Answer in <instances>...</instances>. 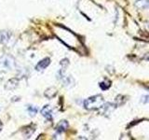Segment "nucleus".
Returning <instances> with one entry per match:
<instances>
[{"label": "nucleus", "mask_w": 149, "mask_h": 140, "mask_svg": "<svg viewBox=\"0 0 149 140\" xmlns=\"http://www.w3.org/2000/svg\"><path fill=\"white\" fill-rule=\"evenodd\" d=\"M104 104V98L102 94H96L88 97L83 103L84 107L88 110L100 109L101 106Z\"/></svg>", "instance_id": "obj_1"}, {"label": "nucleus", "mask_w": 149, "mask_h": 140, "mask_svg": "<svg viewBox=\"0 0 149 140\" xmlns=\"http://www.w3.org/2000/svg\"><path fill=\"white\" fill-rule=\"evenodd\" d=\"M1 64L4 67L8 68V69H12L15 66V60H14L11 56L9 55H5L1 58Z\"/></svg>", "instance_id": "obj_2"}, {"label": "nucleus", "mask_w": 149, "mask_h": 140, "mask_svg": "<svg viewBox=\"0 0 149 140\" xmlns=\"http://www.w3.org/2000/svg\"><path fill=\"white\" fill-rule=\"evenodd\" d=\"M49 64H50V59L49 57L42 59L36 65V70H37V71H43L44 69H46L49 66Z\"/></svg>", "instance_id": "obj_3"}, {"label": "nucleus", "mask_w": 149, "mask_h": 140, "mask_svg": "<svg viewBox=\"0 0 149 140\" xmlns=\"http://www.w3.org/2000/svg\"><path fill=\"white\" fill-rule=\"evenodd\" d=\"M18 86H19V79L17 78H13L7 81L6 85H5V89L8 91H12L15 90Z\"/></svg>", "instance_id": "obj_4"}, {"label": "nucleus", "mask_w": 149, "mask_h": 140, "mask_svg": "<svg viewBox=\"0 0 149 140\" xmlns=\"http://www.w3.org/2000/svg\"><path fill=\"white\" fill-rule=\"evenodd\" d=\"M41 114L43 117H45L46 119H48L49 120H52V109H51V107L49 105L45 106L43 108L41 109Z\"/></svg>", "instance_id": "obj_5"}, {"label": "nucleus", "mask_w": 149, "mask_h": 140, "mask_svg": "<svg viewBox=\"0 0 149 140\" xmlns=\"http://www.w3.org/2000/svg\"><path fill=\"white\" fill-rule=\"evenodd\" d=\"M57 92L58 91L55 87H49L44 92V95L45 97L48 98V99H52V98H54L57 95Z\"/></svg>", "instance_id": "obj_6"}, {"label": "nucleus", "mask_w": 149, "mask_h": 140, "mask_svg": "<svg viewBox=\"0 0 149 140\" xmlns=\"http://www.w3.org/2000/svg\"><path fill=\"white\" fill-rule=\"evenodd\" d=\"M116 107L115 105H112L111 103H106V104H104L102 106H101V108L102 109V114H110L112 111L114 110V108Z\"/></svg>", "instance_id": "obj_7"}, {"label": "nucleus", "mask_w": 149, "mask_h": 140, "mask_svg": "<svg viewBox=\"0 0 149 140\" xmlns=\"http://www.w3.org/2000/svg\"><path fill=\"white\" fill-rule=\"evenodd\" d=\"M68 126H69V124H68V123L66 120H62V121H60L58 126L56 127V131H57V133L62 134V133L65 132V131L67 130Z\"/></svg>", "instance_id": "obj_8"}, {"label": "nucleus", "mask_w": 149, "mask_h": 140, "mask_svg": "<svg viewBox=\"0 0 149 140\" xmlns=\"http://www.w3.org/2000/svg\"><path fill=\"white\" fill-rule=\"evenodd\" d=\"M10 33L8 31H1L0 32V43L5 44L10 38Z\"/></svg>", "instance_id": "obj_9"}, {"label": "nucleus", "mask_w": 149, "mask_h": 140, "mask_svg": "<svg viewBox=\"0 0 149 140\" xmlns=\"http://www.w3.org/2000/svg\"><path fill=\"white\" fill-rule=\"evenodd\" d=\"M126 102H127V97L124 95H118V96H116V100H115V106H120L124 105Z\"/></svg>", "instance_id": "obj_10"}, {"label": "nucleus", "mask_w": 149, "mask_h": 140, "mask_svg": "<svg viewBox=\"0 0 149 140\" xmlns=\"http://www.w3.org/2000/svg\"><path fill=\"white\" fill-rule=\"evenodd\" d=\"M135 5H136L139 8H147L148 0H136Z\"/></svg>", "instance_id": "obj_11"}, {"label": "nucleus", "mask_w": 149, "mask_h": 140, "mask_svg": "<svg viewBox=\"0 0 149 140\" xmlns=\"http://www.w3.org/2000/svg\"><path fill=\"white\" fill-rule=\"evenodd\" d=\"M100 87L102 90H104V91L108 90V89L111 87V81L108 80V79H104V81L100 82Z\"/></svg>", "instance_id": "obj_12"}, {"label": "nucleus", "mask_w": 149, "mask_h": 140, "mask_svg": "<svg viewBox=\"0 0 149 140\" xmlns=\"http://www.w3.org/2000/svg\"><path fill=\"white\" fill-rule=\"evenodd\" d=\"M27 110H28V113H29L30 116L34 117L37 113V111H38V107L36 106H32L31 105V106H28Z\"/></svg>", "instance_id": "obj_13"}, {"label": "nucleus", "mask_w": 149, "mask_h": 140, "mask_svg": "<svg viewBox=\"0 0 149 140\" xmlns=\"http://www.w3.org/2000/svg\"><path fill=\"white\" fill-rule=\"evenodd\" d=\"M23 131H27V133L25 132L24 134H25L26 137H29V136H31V135L33 134V133L35 132V127L34 128H31V126L29 125V126H27V127L23 128Z\"/></svg>", "instance_id": "obj_14"}, {"label": "nucleus", "mask_w": 149, "mask_h": 140, "mask_svg": "<svg viewBox=\"0 0 149 140\" xmlns=\"http://www.w3.org/2000/svg\"><path fill=\"white\" fill-rule=\"evenodd\" d=\"M60 64H61V66H62V69L65 70V68H67V66L69 65V60L67 58H64L60 62Z\"/></svg>", "instance_id": "obj_15"}, {"label": "nucleus", "mask_w": 149, "mask_h": 140, "mask_svg": "<svg viewBox=\"0 0 149 140\" xmlns=\"http://www.w3.org/2000/svg\"><path fill=\"white\" fill-rule=\"evenodd\" d=\"M143 103H147V102H148V95L143 96Z\"/></svg>", "instance_id": "obj_16"}, {"label": "nucleus", "mask_w": 149, "mask_h": 140, "mask_svg": "<svg viewBox=\"0 0 149 140\" xmlns=\"http://www.w3.org/2000/svg\"><path fill=\"white\" fill-rule=\"evenodd\" d=\"M1 129H2V123L0 121V131H1Z\"/></svg>", "instance_id": "obj_17"}]
</instances>
